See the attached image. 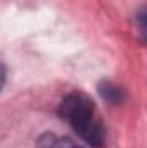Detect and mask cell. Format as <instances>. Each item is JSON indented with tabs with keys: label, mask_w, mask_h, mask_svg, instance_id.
Returning a JSON list of instances; mask_svg holds the SVG:
<instances>
[{
	"label": "cell",
	"mask_w": 147,
	"mask_h": 148,
	"mask_svg": "<svg viewBox=\"0 0 147 148\" xmlns=\"http://www.w3.org/2000/svg\"><path fill=\"white\" fill-rule=\"evenodd\" d=\"M59 115L94 148H102L106 143V129L97 117L94 102L80 91L64 97L59 107Z\"/></svg>",
	"instance_id": "6da1fadb"
},
{
	"label": "cell",
	"mask_w": 147,
	"mask_h": 148,
	"mask_svg": "<svg viewBox=\"0 0 147 148\" xmlns=\"http://www.w3.org/2000/svg\"><path fill=\"white\" fill-rule=\"evenodd\" d=\"M99 91H101V95H102L107 102H111V103H119V102L123 100V90H121L119 86L109 83V81L102 83L101 88H99Z\"/></svg>",
	"instance_id": "7a4b0ae2"
},
{
	"label": "cell",
	"mask_w": 147,
	"mask_h": 148,
	"mask_svg": "<svg viewBox=\"0 0 147 148\" xmlns=\"http://www.w3.org/2000/svg\"><path fill=\"white\" fill-rule=\"evenodd\" d=\"M45 148H81L80 145H76L73 140L69 138H50V143Z\"/></svg>",
	"instance_id": "3957f363"
},
{
	"label": "cell",
	"mask_w": 147,
	"mask_h": 148,
	"mask_svg": "<svg viewBox=\"0 0 147 148\" xmlns=\"http://www.w3.org/2000/svg\"><path fill=\"white\" fill-rule=\"evenodd\" d=\"M5 74H7L5 67L0 64V90H2V86H3V83H5Z\"/></svg>",
	"instance_id": "277c9868"
}]
</instances>
